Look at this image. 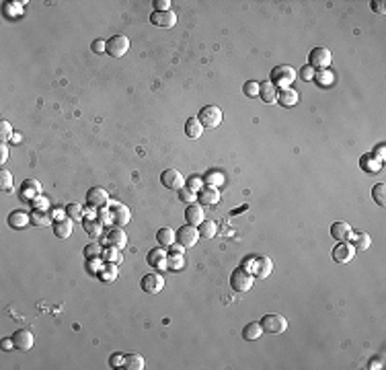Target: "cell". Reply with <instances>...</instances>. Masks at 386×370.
Wrapping results in <instances>:
<instances>
[{
	"mask_svg": "<svg viewBox=\"0 0 386 370\" xmlns=\"http://www.w3.org/2000/svg\"><path fill=\"white\" fill-rule=\"evenodd\" d=\"M204 126H202V121L198 119V117H189L187 121H185V136L187 138H191V140H198V138H202V134H204Z\"/></svg>",
	"mask_w": 386,
	"mask_h": 370,
	"instance_id": "24",
	"label": "cell"
},
{
	"mask_svg": "<svg viewBox=\"0 0 386 370\" xmlns=\"http://www.w3.org/2000/svg\"><path fill=\"white\" fill-rule=\"evenodd\" d=\"M187 190H191V192H200V190H202V179H200V177H191V179H189V185H187Z\"/></svg>",
	"mask_w": 386,
	"mask_h": 370,
	"instance_id": "52",
	"label": "cell"
},
{
	"mask_svg": "<svg viewBox=\"0 0 386 370\" xmlns=\"http://www.w3.org/2000/svg\"><path fill=\"white\" fill-rule=\"evenodd\" d=\"M175 237H177V243H179V245H183L185 249H189V247H193V245L200 241V230H198V226L185 224V226L177 228Z\"/></svg>",
	"mask_w": 386,
	"mask_h": 370,
	"instance_id": "8",
	"label": "cell"
},
{
	"mask_svg": "<svg viewBox=\"0 0 386 370\" xmlns=\"http://www.w3.org/2000/svg\"><path fill=\"white\" fill-rule=\"evenodd\" d=\"M13 344L17 350L21 352H29L31 348H33V333H31L29 329H19L13 333Z\"/></svg>",
	"mask_w": 386,
	"mask_h": 370,
	"instance_id": "15",
	"label": "cell"
},
{
	"mask_svg": "<svg viewBox=\"0 0 386 370\" xmlns=\"http://www.w3.org/2000/svg\"><path fill=\"white\" fill-rule=\"evenodd\" d=\"M107 243H109V247H115V249H125V245H127V235L119 228V226H115V228H111L109 233H107Z\"/></svg>",
	"mask_w": 386,
	"mask_h": 370,
	"instance_id": "20",
	"label": "cell"
},
{
	"mask_svg": "<svg viewBox=\"0 0 386 370\" xmlns=\"http://www.w3.org/2000/svg\"><path fill=\"white\" fill-rule=\"evenodd\" d=\"M179 200H181V202H187V204H193V202L198 200V196H196V192L183 188V190H179Z\"/></svg>",
	"mask_w": 386,
	"mask_h": 370,
	"instance_id": "47",
	"label": "cell"
},
{
	"mask_svg": "<svg viewBox=\"0 0 386 370\" xmlns=\"http://www.w3.org/2000/svg\"><path fill=\"white\" fill-rule=\"evenodd\" d=\"M107 43V54L113 56V58H121L127 54V50H130V39H127L125 35H113L111 39L105 41Z\"/></svg>",
	"mask_w": 386,
	"mask_h": 370,
	"instance_id": "10",
	"label": "cell"
},
{
	"mask_svg": "<svg viewBox=\"0 0 386 370\" xmlns=\"http://www.w3.org/2000/svg\"><path fill=\"white\" fill-rule=\"evenodd\" d=\"M261 335H263V327H261V323H257V321L245 325V329H243V337L249 339V342H255V339H259Z\"/></svg>",
	"mask_w": 386,
	"mask_h": 370,
	"instance_id": "31",
	"label": "cell"
},
{
	"mask_svg": "<svg viewBox=\"0 0 386 370\" xmlns=\"http://www.w3.org/2000/svg\"><path fill=\"white\" fill-rule=\"evenodd\" d=\"M0 188H3V192H11L13 190V173L3 169L0 171Z\"/></svg>",
	"mask_w": 386,
	"mask_h": 370,
	"instance_id": "42",
	"label": "cell"
},
{
	"mask_svg": "<svg viewBox=\"0 0 386 370\" xmlns=\"http://www.w3.org/2000/svg\"><path fill=\"white\" fill-rule=\"evenodd\" d=\"M198 230H200V237L212 239V237H216V233H218V224H216L214 220H204V222L198 226Z\"/></svg>",
	"mask_w": 386,
	"mask_h": 370,
	"instance_id": "34",
	"label": "cell"
},
{
	"mask_svg": "<svg viewBox=\"0 0 386 370\" xmlns=\"http://www.w3.org/2000/svg\"><path fill=\"white\" fill-rule=\"evenodd\" d=\"M198 119L202 121L204 128L214 130V128H218L220 123H222V111H220V107H216V105H206V107H202Z\"/></svg>",
	"mask_w": 386,
	"mask_h": 370,
	"instance_id": "5",
	"label": "cell"
},
{
	"mask_svg": "<svg viewBox=\"0 0 386 370\" xmlns=\"http://www.w3.org/2000/svg\"><path fill=\"white\" fill-rule=\"evenodd\" d=\"M50 222H52V218L43 210H33V212H31V224H33V226H47Z\"/></svg>",
	"mask_w": 386,
	"mask_h": 370,
	"instance_id": "35",
	"label": "cell"
},
{
	"mask_svg": "<svg viewBox=\"0 0 386 370\" xmlns=\"http://www.w3.org/2000/svg\"><path fill=\"white\" fill-rule=\"evenodd\" d=\"M259 84L261 82H257V80H249V82H245L243 92L247 97H259Z\"/></svg>",
	"mask_w": 386,
	"mask_h": 370,
	"instance_id": "44",
	"label": "cell"
},
{
	"mask_svg": "<svg viewBox=\"0 0 386 370\" xmlns=\"http://www.w3.org/2000/svg\"><path fill=\"white\" fill-rule=\"evenodd\" d=\"M261 327H263V333L279 335V333H283V331L287 329V321H285V317L271 313V315H265V317L261 319Z\"/></svg>",
	"mask_w": 386,
	"mask_h": 370,
	"instance_id": "6",
	"label": "cell"
},
{
	"mask_svg": "<svg viewBox=\"0 0 386 370\" xmlns=\"http://www.w3.org/2000/svg\"><path fill=\"white\" fill-rule=\"evenodd\" d=\"M13 126H11V123L7 121V119H3V121H0V138H3V142H7V140H11L13 138Z\"/></svg>",
	"mask_w": 386,
	"mask_h": 370,
	"instance_id": "45",
	"label": "cell"
},
{
	"mask_svg": "<svg viewBox=\"0 0 386 370\" xmlns=\"http://www.w3.org/2000/svg\"><path fill=\"white\" fill-rule=\"evenodd\" d=\"M117 275H119V269H117L115 263H105V265L99 267V271H96V278H99L101 282H105V284L115 282V280H117Z\"/></svg>",
	"mask_w": 386,
	"mask_h": 370,
	"instance_id": "23",
	"label": "cell"
},
{
	"mask_svg": "<svg viewBox=\"0 0 386 370\" xmlns=\"http://www.w3.org/2000/svg\"><path fill=\"white\" fill-rule=\"evenodd\" d=\"M294 80H296V70H294L292 66L281 64V66H275V68L269 72V82H271L277 90L289 88V86L294 84Z\"/></svg>",
	"mask_w": 386,
	"mask_h": 370,
	"instance_id": "1",
	"label": "cell"
},
{
	"mask_svg": "<svg viewBox=\"0 0 386 370\" xmlns=\"http://www.w3.org/2000/svg\"><path fill=\"white\" fill-rule=\"evenodd\" d=\"M198 202L202 206H216L220 202V192L216 188H210V185H206V188H202L198 192Z\"/></svg>",
	"mask_w": 386,
	"mask_h": 370,
	"instance_id": "19",
	"label": "cell"
},
{
	"mask_svg": "<svg viewBox=\"0 0 386 370\" xmlns=\"http://www.w3.org/2000/svg\"><path fill=\"white\" fill-rule=\"evenodd\" d=\"M99 220H101L103 224H113L111 214H109V208H107V206H105V208H99Z\"/></svg>",
	"mask_w": 386,
	"mask_h": 370,
	"instance_id": "51",
	"label": "cell"
},
{
	"mask_svg": "<svg viewBox=\"0 0 386 370\" xmlns=\"http://www.w3.org/2000/svg\"><path fill=\"white\" fill-rule=\"evenodd\" d=\"M160 183H163L167 190L179 192V190L185 188V177H183V173L177 171V169H167V171L160 173Z\"/></svg>",
	"mask_w": 386,
	"mask_h": 370,
	"instance_id": "7",
	"label": "cell"
},
{
	"mask_svg": "<svg viewBox=\"0 0 386 370\" xmlns=\"http://www.w3.org/2000/svg\"><path fill=\"white\" fill-rule=\"evenodd\" d=\"M314 74H316V70H314V68H310L308 64H306V66H304V68L300 70V78H302L304 82H308V80H312V78H314Z\"/></svg>",
	"mask_w": 386,
	"mask_h": 370,
	"instance_id": "48",
	"label": "cell"
},
{
	"mask_svg": "<svg viewBox=\"0 0 386 370\" xmlns=\"http://www.w3.org/2000/svg\"><path fill=\"white\" fill-rule=\"evenodd\" d=\"M183 267H185V259H183V255H175V253H171L169 259H167V269H171V271H179V269H183Z\"/></svg>",
	"mask_w": 386,
	"mask_h": 370,
	"instance_id": "40",
	"label": "cell"
},
{
	"mask_svg": "<svg viewBox=\"0 0 386 370\" xmlns=\"http://www.w3.org/2000/svg\"><path fill=\"white\" fill-rule=\"evenodd\" d=\"M376 159H378L380 163L384 161V144H380V146L376 148Z\"/></svg>",
	"mask_w": 386,
	"mask_h": 370,
	"instance_id": "58",
	"label": "cell"
},
{
	"mask_svg": "<svg viewBox=\"0 0 386 370\" xmlns=\"http://www.w3.org/2000/svg\"><path fill=\"white\" fill-rule=\"evenodd\" d=\"M360 163H362V169H364L366 173H378L380 167H382V163L374 157V152H372V154H364Z\"/></svg>",
	"mask_w": 386,
	"mask_h": 370,
	"instance_id": "33",
	"label": "cell"
},
{
	"mask_svg": "<svg viewBox=\"0 0 386 370\" xmlns=\"http://www.w3.org/2000/svg\"><path fill=\"white\" fill-rule=\"evenodd\" d=\"M0 346H3V350H5V352H11V350L15 348V344H13V337H11V339H7V337H5V339H3V344H0Z\"/></svg>",
	"mask_w": 386,
	"mask_h": 370,
	"instance_id": "56",
	"label": "cell"
},
{
	"mask_svg": "<svg viewBox=\"0 0 386 370\" xmlns=\"http://www.w3.org/2000/svg\"><path fill=\"white\" fill-rule=\"evenodd\" d=\"M380 364H382L380 360H376V362H374V360H370V368H382Z\"/></svg>",
	"mask_w": 386,
	"mask_h": 370,
	"instance_id": "59",
	"label": "cell"
},
{
	"mask_svg": "<svg viewBox=\"0 0 386 370\" xmlns=\"http://www.w3.org/2000/svg\"><path fill=\"white\" fill-rule=\"evenodd\" d=\"M142 290L148 292V294H158L160 290L165 288V280H163V275L160 273H146L142 278V282H140Z\"/></svg>",
	"mask_w": 386,
	"mask_h": 370,
	"instance_id": "11",
	"label": "cell"
},
{
	"mask_svg": "<svg viewBox=\"0 0 386 370\" xmlns=\"http://www.w3.org/2000/svg\"><path fill=\"white\" fill-rule=\"evenodd\" d=\"M29 204H31V208H33V210H43V212L50 208V200L43 198V196H37L33 202H29Z\"/></svg>",
	"mask_w": 386,
	"mask_h": 370,
	"instance_id": "46",
	"label": "cell"
},
{
	"mask_svg": "<svg viewBox=\"0 0 386 370\" xmlns=\"http://www.w3.org/2000/svg\"><path fill=\"white\" fill-rule=\"evenodd\" d=\"M9 224H11L13 228H25L27 224H31V214L21 212V210L11 212V216H9Z\"/></svg>",
	"mask_w": 386,
	"mask_h": 370,
	"instance_id": "29",
	"label": "cell"
},
{
	"mask_svg": "<svg viewBox=\"0 0 386 370\" xmlns=\"http://www.w3.org/2000/svg\"><path fill=\"white\" fill-rule=\"evenodd\" d=\"M90 50H92L94 54H107V43H105L103 39H96V41H92Z\"/></svg>",
	"mask_w": 386,
	"mask_h": 370,
	"instance_id": "50",
	"label": "cell"
},
{
	"mask_svg": "<svg viewBox=\"0 0 386 370\" xmlns=\"http://www.w3.org/2000/svg\"><path fill=\"white\" fill-rule=\"evenodd\" d=\"M167 259H169V253L163 249V247H156V249H150L148 251V265L150 267H156V269H167Z\"/></svg>",
	"mask_w": 386,
	"mask_h": 370,
	"instance_id": "16",
	"label": "cell"
},
{
	"mask_svg": "<svg viewBox=\"0 0 386 370\" xmlns=\"http://www.w3.org/2000/svg\"><path fill=\"white\" fill-rule=\"evenodd\" d=\"M372 198L378 206H384L386 204V185L384 183H378L374 185V190H372Z\"/></svg>",
	"mask_w": 386,
	"mask_h": 370,
	"instance_id": "39",
	"label": "cell"
},
{
	"mask_svg": "<svg viewBox=\"0 0 386 370\" xmlns=\"http://www.w3.org/2000/svg\"><path fill=\"white\" fill-rule=\"evenodd\" d=\"M156 241H158V245L160 247H171L173 243H177V237H175V230L173 228H160L158 233H156Z\"/></svg>",
	"mask_w": 386,
	"mask_h": 370,
	"instance_id": "32",
	"label": "cell"
},
{
	"mask_svg": "<svg viewBox=\"0 0 386 370\" xmlns=\"http://www.w3.org/2000/svg\"><path fill=\"white\" fill-rule=\"evenodd\" d=\"M101 255H103V249H101L99 243H88V245L84 247V257H86V259L101 257Z\"/></svg>",
	"mask_w": 386,
	"mask_h": 370,
	"instance_id": "41",
	"label": "cell"
},
{
	"mask_svg": "<svg viewBox=\"0 0 386 370\" xmlns=\"http://www.w3.org/2000/svg\"><path fill=\"white\" fill-rule=\"evenodd\" d=\"M314 80H316L320 86H331V84H333V80H335V76H333V72H331V70H316Z\"/></svg>",
	"mask_w": 386,
	"mask_h": 370,
	"instance_id": "38",
	"label": "cell"
},
{
	"mask_svg": "<svg viewBox=\"0 0 386 370\" xmlns=\"http://www.w3.org/2000/svg\"><path fill=\"white\" fill-rule=\"evenodd\" d=\"M66 216H68L70 220H82L84 218V208L80 204L72 202V204L66 206Z\"/></svg>",
	"mask_w": 386,
	"mask_h": 370,
	"instance_id": "37",
	"label": "cell"
},
{
	"mask_svg": "<svg viewBox=\"0 0 386 370\" xmlns=\"http://www.w3.org/2000/svg\"><path fill=\"white\" fill-rule=\"evenodd\" d=\"M351 245L356 251H368L372 247V237L368 233H362V230L351 233Z\"/></svg>",
	"mask_w": 386,
	"mask_h": 370,
	"instance_id": "22",
	"label": "cell"
},
{
	"mask_svg": "<svg viewBox=\"0 0 386 370\" xmlns=\"http://www.w3.org/2000/svg\"><path fill=\"white\" fill-rule=\"evenodd\" d=\"M372 11H376V13H380V15H384L386 13V7H384V0H372Z\"/></svg>",
	"mask_w": 386,
	"mask_h": 370,
	"instance_id": "54",
	"label": "cell"
},
{
	"mask_svg": "<svg viewBox=\"0 0 386 370\" xmlns=\"http://www.w3.org/2000/svg\"><path fill=\"white\" fill-rule=\"evenodd\" d=\"M331 237L337 239V241H347V239L351 237V226H349V222H343V220L333 222V226H331Z\"/></svg>",
	"mask_w": 386,
	"mask_h": 370,
	"instance_id": "28",
	"label": "cell"
},
{
	"mask_svg": "<svg viewBox=\"0 0 386 370\" xmlns=\"http://www.w3.org/2000/svg\"><path fill=\"white\" fill-rule=\"evenodd\" d=\"M7 159H9V146L7 142H3L0 144V163H7Z\"/></svg>",
	"mask_w": 386,
	"mask_h": 370,
	"instance_id": "55",
	"label": "cell"
},
{
	"mask_svg": "<svg viewBox=\"0 0 386 370\" xmlns=\"http://www.w3.org/2000/svg\"><path fill=\"white\" fill-rule=\"evenodd\" d=\"M154 11H171V0H154Z\"/></svg>",
	"mask_w": 386,
	"mask_h": 370,
	"instance_id": "53",
	"label": "cell"
},
{
	"mask_svg": "<svg viewBox=\"0 0 386 370\" xmlns=\"http://www.w3.org/2000/svg\"><path fill=\"white\" fill-rule=\"evenodd\" d=\"M82 228L90 235V237H101V233H103V222L99 220V218H94V216H84L82 218Z\"/></svg>",
	"mask_w": 386,
	"mask_h": 370,
	"instance_id": "26",
	"label": "cell"
},
{
	"mask_svg": "<svg viewBox=\"0 0 386 370\" xmlns=\"http://www.w3.org/2000/svg\"><path fill=\"white\" fill-rule=\"evenodd\" d=\"M107 263H115V265H119L121 263V259H123V255H121V249H115V247H109V249H103V255H101Z\"/></svg>",
	"mask_w": 386,
	"mask_h": 370,
	"instance_id": "36",
	"label": "cell"
},
{
	"mask_svg": "<svg viewBox=\"0 0 386 370\" xmlns=\"http://www.w3.org/2000/svg\"><path fill=\"white\" fill-rule=\"evenodd\" d=\"M86 202H88V206H92V208H105V206H109V194L103 190V188H90L88 192H86Z\"/></svg>",
	"mask_w": 386,
	"mask_h": 370,
	"instance_id": "13",
	"label": "cell"
},
{
	"mask_svg": "<svg viewBox=\"0 0 386 370\" xmlns=\"http://www.w3.org/2000/svg\"><path fill=\"white\" fill-rule=\"evenodd\" d=\"M54 235L58 237V239H68L70 235H72V220L68 218H56V222H54Z\"/></svg>",
	"mask_w": 386,
	"mask_h": 370,
	"instance_id": "25",
	"label": "cell"
},
{
	"mask_svg": "<svg viewBox=\"0 0 386 370\" xmlns=\"http://www.w3.org/2000/svg\"><path fill=\"white\" fill-rule=\"evenodd\" d=\"M109 214H111V220H113V224L115 226H125L127 222L132 220V212H130V208H127L125 204H121V202H115V200H111L109 202Z\"/></svg>",
	"mask_w": 386,
	"mask_h": 370,
	"instance_id": "4",
	"label": "cell"
},
{
	"mask_svg": "<svg viewBox=\"0 0 386 370\" xmlns=\"http://www.w3.org/2000/svg\"><path fill=\"white\" fill-rule=\"evenodd\" d=\"M185 220H187V224H191V226H200V224L206 220L204 206H202V204H189L187 210H185Z\"/></svg>",
	"mask_w": 386,
	"mask_h": 370,
	"instance_id": "17",
	"label": "cell"
},
{
	"mask_svg": "<svg viewBox=\"0 0 386 370\" xmlns=\"http://www.w3.org/2000/svg\"><path fill=\"white\" fill-rule=\"evenodd\" d=\"M333 62V56L327 48H314L310 54H308V66L314 68V70H327Z\"/></svg>",
	"mask_w": 386,
	"mask_h": 370,
	"instance_id": "3",
	"label": "cell"
},
{
	"mask_svg": "<svg viewBox=\"0 0 386 370\" xmlns=\"http://www.w3.org/2000/svg\"><path fill=\"white\" fill-rule=\"evenodd\" d=\"M150 23H152L154 27L171 29V27H175V23H177V15H175L173 11H154V13L150 15Z\"/></svg>",
	"mask_w": 386,
	"mask_h": 370,
	"instance_id": "12",
	"label": "cell"
},
{
	"mask_svg": "<svg viewBox=\"0 0 386 370\" xmlns=\"http://www.w3.org/2000/svg\"><path fill=\"white\" fill-rule=\"evenodd\" d=\"M277 92H279V90H277L269 80H265V82L259 84V97H261L263 103H275V101H277Z\"/></svg>",
	"mask_w": 386,
	"mask_h": 370,
	"instance_id": "27",
	"label": "cell"
},
{
	"mask_svg": "<svg viewBox=\"0 0 386 370\" xmlns=\"http://www.w3.org/2000/svg\"><path fill=\"white\" fill-rule=\"evenodd\" d=\"M353 255H356V249H353V245L347 241H339L337 247L333 249V259L337 263H349L353 259Z\"/></svg>",
	"mask_w": 386,
	"mask_h": 370,
	"instance_id": "14",
	"label": "cell"
},
{
	"mask_svg": "<svg viewBox=\"0 0 386 370\" xmlns=\"http://www.w3.org/2000/svg\"><path fill=\"white\" fill-rule=\"evenodd\" d=\"M171 251H173L175 255H183V251H185V247H183V245H179V243H177V245L173 243V245H171Z\"/></svg>",
	"mask_w": 386,
	"mask_h": 370,
	"instance_id": "57",
	"label": "cell"
},
{
	"mask_svg": "<svg viewBox=\"0 0 386 370\" xmlns=\"http://www.w3.org/2000/svg\"><path fill=\"white\" fill-rule=\"evenodd\" d=\"M123 360H125L123 354H113V356L109 358V366H111V368H123Z\"/></svg>",
	"mask_w": 386,
	"mask_h": 370,
	"instance_id": "49",
	"label": "cell"
},
{
	"mask_svg": "<svg viewBox=\"0 0 386 370\" xmlns=\"http://www.w3.org/2000/svg\"><path fill=\"white\" fill-rule=\"evenodd\" d=\"M253 284H255V275L243 265L230 273V286L234 292H249L253 288Z\"/></svg>",
	"mask_w": 386,
	"mask_h": 370,
	"instance_id": "2",
	"label": "cell"
},
{
	"mask_svg": "<svg viewBox=\"0 0 386 370\" xmlns=\"http://www.w3.org/2000/svg\"><path fill=\"white\" fill-rule=\"evenodd\" d=\"M37 196H41V183L37 179H27L21 188V198L25 202H33Z\"/></svg>",
	"mask_w": 386,
	"mask_h": 370,
	"instance_id": "18",
	"label": "cell"
},
{
	"mask_svg": "<svg viewBox=\"0 0 386 370\" xmlns=\"http://www.w3.org/2000/svg\"><path fill=\"white\" fill-rule=\"evenodd\" d=\"M123 368H127V370H144L146 360L140 354H127L125 360H123Z\"/></svg>",
	"mask_w": 386,
	"mask_h": 370,
	"instance_id": "30",
	"label": "cell"
},
{
	"mask_svg": "<svg viewBox=\"0 0 386 370\" xmlns=\"http://www.w3.org/2000/svg\"><path fill=\"white\" fill-rule=\"evenodd\" d=\"M206 181H208V185H210V188H220V185L224 183V175L220 173V171H212V173H208L206 175Z\"/></svg>",
	"mask_w": 386,
	"mask_h": 370,
	"instance_id": "43",
	"label": "cell"
},
{
	"mask_svg": "<svg viewBox=\"0 0 386 370\" xmlns=\"http://www.w3.org/2000/svg\"><path fill=\"white\" fill-rule=\"evenodd\" d=\"M255 278H259V280H265L267 275H271V271H273V261L269 259V257H265V255H261V257H255L253 261H251V269H249Z\"/></svg>",
	"mask_w": 386,
	"mask_h": 370,
	"instance_id": "9",
	"label": "cell"
},
{
	"mask_svg": "<svg viewBox=\"0 0 386 370\" xmlns=\"http://www.w3.org/2000/svg\"><path fill=\"white\" fill-rule=\"evenodd\" d=\"M298 99H300V95L294 88H281L277 92V103L281 107H294V105H298Z\"/></svg>",
	"mask_w": 386,
	"mask_h": 370,
	"instance_id": "21",
	"label": "cell"
}]
</instances>
